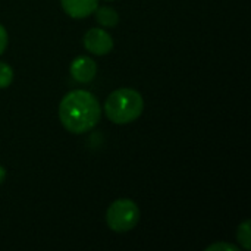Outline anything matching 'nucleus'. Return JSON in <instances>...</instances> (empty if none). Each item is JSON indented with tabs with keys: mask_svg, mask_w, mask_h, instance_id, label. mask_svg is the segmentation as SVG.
<instances>
[{
	"mask_svg": "<svg viewBox=\"0 0 251 251\" xmlns=\"http://www.w3.org/2000/svg\"><path fill=\"white\" fill-rule=\"evenodd\" d=\"M101 118V107L94 94L85 90L68 93L59 104V119L63 128L72 134L91 131Z\"/></svg>",
	"mask_w": 251,
	"mask_h": 251,
	"instance_id": "1",
	"label": "nucleus"
},
{
	"mask_svg": "<svg viewBox=\"0 0 251 251\" xmlns=\"http://www.w3.org/2000/svg\"><path fill=\"white\" fill-rule=\"evenodd\" d=\"M144 109L141 94L132 88H119L113 91L104 103L106 116L118 125L131 124L138 119Z\"/></svg>",
	"mask_w": 251,
	"mask_h": 251,
	"instance_id": "2",
	"label": "nucleus"
},
{
	"mask_svg": "<svg viewBox=\"0 0 251 251\" xmlns=\"http://www.w3.org/2000/svg\"><path fill=\"white\" fill-rule=\"evenodd\" d=\"M140 209L129 199H119L110 204L106 213L107 226L115 232H128L137 226Z\"/></svg>",
	"mask_w": 251,
	"mask_h": 251,
	"instance_id": "3",
	"label": "nucleus"
},
{
	"mask_svg": "<svg viewBox=\"0 0 251 251\" xmlns=\"http://www.w3.org/2000/svg\"><path fill=\"white\" fill-rule=\"evenodd\" d=\"M84 47L93 54L104 56L112 51L113 38L103 28H91L84 35Z\"/></svg>",
	"mask_w": 251,
	"mask_h": 251,
	"instance_id": "4",
	"label": "nucleus"
},
{
	"mask_svg": "<svg viewBox=\"0 0 251 251\" xmlns=\"http://www.w3.org/2000/svg\"><path fill=\"white\" fill-rule=\"evenodd\" d=\"M97 74V65L96 62L88 56H79L72 60L71 63V75L78 82H90L94 79Z\"/></svg>",
	"mask_w": 251,
	"mask_h": 251,
	"instance_id": "5",
	"label": "nucleus"
},
{
	"mask_svg": "<svg viewBox=\"0 0 251 251\" xmlns=\"http://www.w3.org/2000/svg\"><path fill=\"white\" fill-rule=\"evenodd\" d=\"M62 9L75 19H82L94 13L97 9V0H60Z\"/></svg>",
	"mask_w": 251,
	"mask_h": 251,
	"instance_id": "6",
	"label": "nucleus"
},
{
	"mask_svg": "<svg viewBox=\"0 0 251 251\" xmlns=\"http://www.w3.org/2000/svg\"><path fill=\"white\" fill-rule=\"evenodd\" d=\"M96 13V21L104 26V28H112V26H116L118 22H119V15L115 9L112 7H107V6H103V7H97L94 10Z\"/></svg>",
	"mask_w": 251,
	"mask_h": 251,
	"instance_id": "7",
	"label": "nucleus"
},
{
	"mask_svg": "<svg viewBox=\"0 0 251 251\" xmlns=\"http://www.w3.org/2000/svg\"><path fill=\"white\" fill-rule=\"evenodd\" d=\"M237 238L240 241V244L246 249V250H250L251 247V232H250V221H246L243 222L240 226H238V231H237Z\"/></svg>",
	"mask_w": 251,
	"mask_h": 251,
	"instance_id": "8",
	"label": "nucleus"
},
{
	"mask_svg": "<svg viewBox=\"0 0 251 251\" xmlns=\"http://www.w3.org/2000/svg\"><path fill=\"white\" fill-rule=\"evenodd\" d=\"M13 81V69L4 63L0 62V88H7Z\"/></svg>",
	"mask_w": 251,
	"mask_h": 251,
	"instance_id": "9",
	"label": "nucleus"
},
{
	"mask_svg": "<svg viewBox=\"0 0 251 251\" xmlns=\"http://www.w3.org/2000/svg\"><path fill=\"white\" fill-rule=\"evenodd\" d=\"M206 251H238V247L228 244V243H216V244L209 246Z\"/></svg>",
	"mask_w": 251,
	"mask_h": 251,
	"instance_id": "10",
	"label": "nucleus"
},
{
	"mask_svg": "<svg viewBox=\"0 0 251 251\" xmlns=\"http://www.w3.org/2000/svg\"><path fill=\"white\" fill-rule=\"evenodd\" d=\"M6 47H7V31L0 24V54L6 50Z\"/></svg>",
	"mask_w": 251,
	"mask_h": 251,
	"instance_id": "11",
	"label": "nucleus"
},
{
	"mask_svg": "<svg viewBox=\"0 0 251 251\" xmlns=\"http://www.w3.org/2000/svg\"><path fill=\"white\" fill-rule=\"evenodd\" d=\"M4 178H6V171H4V168L0 165V184L4 181Z\"/></svg>",
	"mask_w": 251,
	"mask_h": 251,
	"instance_id": "12",
	"label": "nucleus"
},
{
	"mask_svg": "<svg viewBox=\"0 0 251 251\" xmlns=\"http://www.w3.org/2000/svg\"><path fill=\"white\" fill-rule=\"evenodd\" d=\"M107 1H110V0H107Z\"/></svg>",
	"mask_w": 251,
	"mask_h": 251,
	"instance_id": "13",
	"label": "nucleus"
}]
</instances>
